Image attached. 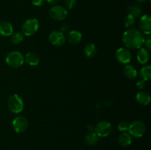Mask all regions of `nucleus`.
Here are the masks:
<instances>
[{
    "label": "nucleus",
    "mask_w": 151,
    "mask_h": 150,
    "mask_svg": "<svg viewBox=\"0 0 151 150\" xmlns=\"http://www.w3.org/2000/svg\"><path fill=\"white\" fill-rule=\"evenodd\" d=\"M24 61L29 66H35L39 63V57L34 52H28L27 53L25 57H24Z\"/></svg>",
    "instance_id": "f3484780"
},
{
    "label": "nucleus",
    "mask_w": 151,
    "mask_h": 150,
    "mask_svg": "<svg viewBox=\"0 0 151 150\" xmlns=\"http://www.w3.org/2000/svg\"><path fill=\"white\" fill-rule=\"evenodd\" d=\"M45 1H47V2L51 4H56L60 2V0H45Z\"/></svg>",
    "instance_id": "7c9ffc66"
},
{
    "label": "nucleus",
    "mask_w": 151,
    "mask_h": 150,
    "mask_svg": "<svg viewBox=\"0 0 151 150\" xmlns=\"http://www.w3.org/2000/svg\"><path fill=\"white\" fill-rule=\"evenodd\" d=\"M49 41L53 46H60L63 45L66 41V38L63 32L60 31L55 30L52 31L49 35Z\"/></svg>",
    "instance_id": "9d476101"
},
{
    "label": "nucleus",
    "mask_w": 151,
    "mask_h": 150,
    "mask_svg": "<svg viewBox=\"0 0 151 150\" xmlns=\"http://www.w3.org/2000/svg\"><path fill=\"white\" fill-rule=\"evenodd\" d=\"M140 77L145 81H148L151 77V67L149 65L142 68L140 71Z\"/></svg>",
    "instance_id": "4be33fe9"
},
{
    "label": "nucleus",
    "mask_w": 151,
    "mask_h": 150,
    "mask_svg": "<svg viewBox=\"0 0 151 150\" xmlns=\"http://www.w3.org/2000/svg\"><path fill=\"white\" fill-rule=\"evenodd\" d=\"M140 31L145 35H150L151 33V16L150 15H144L140 17L139 22Z\"/></svg>",
    "instance_id": "9b49d317"
},
{
    "label": "nucleus",
    "mask_w": 151,
    "mask_h": 150,
    "mask_svg": "<svg viewBox=\"0 0 151 150\" xmlns=\"http://www.w3.org/2000/svg\"><path fill=\"white\" fill-rule=\"evenodd\" d=\"M128 14L132 16L133 17L137 19L142 16V10L140 7L137 5H131L128 8Z\"/></svg>",
    "instance_id": "412c9836"
},
{
    "label": "nucleus",
    "mask_w": 151,
    "mask_h": 150,
    "mask_svg": "<svg viewBox=\"0 0 151 150\" xmlns=\"http://www.w3.org/2000/svg\"><path fill=\"white\" fill-rule=\"evenodd\" d=\"M128 131L130 135H133L135 138H140L145 132V125L140 120L134 121L129 125Z\"/></svg>",
    "instance_id": "0eeeda50"
},
{
    "label": "nucleus",
    "mask_w": 151,
    "mask_h": 150,
    "mask_svg": "<svg viewBox=\"0 0 151 150\" xmlns=\"http://www.w3.org/2000/svg\"><path fill=\"white\" fill-rule=\"evenodd\" d=\"M137 101L142 105H147L150 102L151 97L150 94L147 91H139L136 96Z\"/></svg>",
    "instance_id": "4468645a"
},
{
    "label": "nucleus",
    "mask_w": 151,
    "mask_h": 150,
    "mask_svg": "<svg viewBox=\"0 0 151 150\" xmlns=\"http://www.w3.org/2000/svg\"><path fill=\"white\" fill-rule=\"evenodd\" d=\"M137 86L139 89H143L145 87V81L143 80V79L138 81L137 83Z\"/></svg>",
    "instance_id": "cd10ccee"
},
{
    "label": "nucleus",
    "mask_w": 151,
    "mask_h": 150,
    "mask_svg": "<svg viewBox=\"0 0 151 150\" xmlns=\"http://www.w3.org/2000/svg\"><path fill=\"white\" fill-rule=\"evenodd\" d=\"M49 14L51 19L55 21H63L66 18L68 11L66 8L60 5H55L50 9Z\"/></svg>",
    "instance_id": "39448f33"
},
{
    "label": "nucleus",
    "mask_w": 151,
    "mask_h": 150,
    "mask_svg": "<svg viewBox=\"0 0 151 150\" xmlns=\"http://www.w3.org/2000/svg\"><path fill=\"white\" fill-rule=\"evenodd\" d=\"M7 107L13 113H19L24 109V101L18 94L10 96L7 100Z\"/></svg>",
    "instance_id": "7ed1b4c3"
},
{
    "label": "nucleus",
    "mask_w": 151,
    "mask_h": 150,
    "mask_svg": "<svg viewBox=\"0 0 151 150\" xmlns=\"http://www.w3.org/2000/svg\"><path fill=\"white\" fill-rule=\"evenodd\" d=\"M39 23L36 19H29L22 25V32L27 36H31L38 31Z\"/></svg>",
    "instance_id": "20e7f679"
},
{
    "label": "nucleus",
    "mask_w": 151,
    "mask_h": 150,
    "mask_svg": "<svg viewBox=\"0 0 151 150\" xmlns=\"http://www.w3.org/2000/svg\"><path fill=\"white\" fill-rule=\"evenodd\" d=\"M116 58L118 62L122 64H127L131 61L132 54L128 48H119L116 51Z\"/></svg>",
    "instance_id": "1a4fd4ad"
},
{
    "label": "nucleus",
    "mask_w": 151,
    "mask_h": 150,
    "mask_svg": "<svg viewBox=\"0 0 151 150\" xmlns=\"http://www.w3.org/2000/svg\"><path fill=\"white\" fill-rule=\"evenodd\" d=\"M112 129V125L110 122L107 121H101L96 125L94 132L98 135V137L104 138L111 133Z\"/></svg>",
    "instance_id": "423d86ee"
},
{
    "label": "nucleus",
    "mask_w": 151,
    "mask_h": 150,
    "mask_svg": "<svg viewBox=\"0 0 151 150\" xmlns=\"http://www.w3.org/2000/svg\"><path fill=\"white\" fill-rule=\"evenodd\" d=\"M136 1H139V2H144V1H147V0H136Z\"/></svg>",
    "instance_id": "2f4dec72"
},
{
    "label": "nucleus",
    "mask_w": 151,
    "mask_h": 150,
    "mask_svg": "<svg viewBox=\"0 0 151 150\" xmlns=\"http://www.w3.org/2000/svg\"><path fill=\"white\" fill-rule=\"evenodd\" d=\"M60 29H61V31H60V32H66V31H68V29H69V25L66 24H63V25H61V28H60Z\"/></svg>",
    "instance_id": "c756f323"
},
{
    "label": "nucleus",
    "mask_w": 151,
    "mask_h": 150,
    "mask_svg": "<svg viewBox=\"0 0 151 150\" xmlns=\"http://www.w3.org/2000/svg\"><path fill=\"white\" fill-rule=\"evenodd\" d=\"M123 74L125 77L130 79H134L137 76V71L135 68L131 65H126L123 69Z\"/></svg>",
    "instance_id": "a211bd4d"
},
{
    "label": "nucleus",
    "mask_w": 151,
    "mask_h": 150,
    "mask_svg": "<svg viewBox=\"0 0 151 150\" xmlns=\"http://www.w3.org/2000/svg\"><path fill=\"white\" fill-rule=\"evenodd\" d=\"M85 142L88 146H94L98 142V135L95 132H90L85 137Z\"/></svg>",
    "instance_id": "aec40b11"
},
{
    "label": "nucleus",
    "mask_w": 151,
    "mask_h": 150,
    "mask_svg": "<svg viewBox=\"0 0 151 150\" xmlns=\"http://www.w3.org/2000/svg\"><path fill=\"white\" fill-rule=\"evenodd\" d=\"M145 37L140 30L137 29H128L124 32L122 41L126 48L128 49H140L145 44Z\"/></svg>",
    "instance_id": "f257e3e1"
},
{
    "label": "nucleus",
    "mask_w": 151,
    "mask_h": 150,
    "mask_svg": "<svg viewBox=\"0 0 151 150\" xmlns=\"http://www.w3.org/2000/svg\"><path fill=\"white\" fill-rule=\"evenodd\" d=\"M77 3V0H64V4L69 10L73 8Z\"/></svg>",
    "instance_id": "a878e982"
},
{
    "label": "nucleus",
    "mask_w": 151,
    "mask_h": 150,
    "mask_svg": "<svg viewBox=\"0 0 151 150\" xmlns=\"http://www.w3.org/2000/svg\"><path fill=\"white\" fill-rule=\"evenodd\" d=\"M67 41L72 45H77L82 41V34L79 31L72 30L67 35Z\"/></svg>",
    "instance_id": "ddd939ff"
},
{
    "label": "nucleus",
    "mask_w": 151,
    "mask_h": 150,
    "mask_svg": "<svg viewBox=\"0 0 151 150\" xmlns=\"http://www.w3.org/2000/svg\"><path fill=\"white\" fill-rule=\"evenodd\" d=\"M28 121L25 117L22 116H17L13 119L12 122V128L13 130L18 133L23 132L27 129Z\"/></svg>",
    "instance_id": "6e6552de"
},
{
    "label": "nucleus",
    "mask_w": 151,
    "mask_h": 150,
    "mask_svg": "<svg viewBox=\"0 0 151 150\" xmlns=\"http://www.w3.org/2000/svg\"><path fill=\"white\" fill-rule=\"evenodd\" d=\"M145 44L146 47H147V50L151 49V37L150 35H148V36L145 38Z\"/></svg>",
    "instance_id": "bb28decb"
},
{
    "label": "nucleus",
    "mask_w": 151,
    "mask_h": 150,
    "mask_svg": "<svg viewBox=\"0 0 151 150\" xmlns=\"http://www.w3.org/2000/svg\"><path fill=\"white\" fill-rule=\"evenodd\" d=\"M129 124L128 123L125 121H122L119 123L118 124V129L121 132H126L128 130V128H129Z\"/></svg>",
    "instance_id": "393cba45"
},
{
    "label": "nucleus",
    "mask_w": 151,
    "mask_h": 150,
    "mask_svg": "<svg viewBox=\"0 0 151 150\" xmlns=\"http://www.w3.org/2000/svg\"><path fill=\"white\" fill-rule=\"evenodd\" d=\"M45 0H32V4L35 6H41L44 3Z\"/></svg>",
    "instance_id": "c85d7f7f"
},
{
    "label": "nucleus",
    "mask_w": 151,
    "mask_h": 150,
    "mask_svg": "<svg viewBox=\"0 0 151 150\" xmlns=\"http://www.w3.org/2000/svg\"><path fill=\"white\" fill-rule=\"evenodd\" d=\"M137 60L141 64H146L150 59V52L149 50L145 48H140L137 52Z\"/></svg>",
    "instance_id": "2eb2a0df"
},
{
    "label": "nucleus",
    "mask_w": 151,
    "mask_h": 150,
    "mask_svg": "<svg viewBox=\"0 0 151 150\" xmlns=\"http://www.w3.org/2000/svg\"><path fill=\"white\" fill-rule=\"evenodd\" d=\"M131 141H132L131 136L128 132H122L118 137V143L122 147H127L131 145Z\"/></svg>",
    "instance_id": "dca6fc26"
},
{
    "label": "nucleus",
    "mask_w": 151,
    "mask_h": 150,
    "mask_svg": "<svg viewBox=\"0 0 151 150\" xmlns=\"http://www.w3.org/2000/svg\"><path fill=\"white\" fill-rule=\"evenodd\" d=\"M135 18L133 17L132 16L128 14V16L125 17V20H124V24H125V27H131L135 24Z\"/></svg>",
    "instance_id": "b1692460"
},
{
    "label": "nucleus",
    "mask_w": 151,
    "mask_h": 150,
    "mask_svg": "<svg viewBox=\"0 0 151 150\" xmlns=\"http://www.w3.org/2000/svg\"><path fill=\"white\" fill-rule=\"evenodd\" d=\"M13 33V27L11 23L7 21H0V35L4 37H8Z\"/></svg>",
    "instance_id": "f8f14e48"
},
{
    "label": "nucleus",
    "mask_w": 151,
    "mask_h": 150,
    "mask_svg": "<svg viewBox=\"0 0 151 150\" xmlns=\"http://www.w3.org/2000/svg\"><path fill=\"white\" fill-rule=\"evenodd\" d=\"M5 62L8 66L13 69L19 68L23 65L24 62V56L22 53L18 51H13L7 54L6 56Z\"/></svg>",
    "instance_id": "f03ea898"
},
{
    "label": "nucleus",
    "mask_w": 151,
    "mask_h": 150,
    "mask_svg": "<svg viewBox=\"0 0 151 150\" xmlns=\"http://www.w3.org/2000/svg\"><path fill=\"white\" fill-rule=\"evenodd\" d=\"M84 54L88 58H92L97 54V47L94 44H87L84 48Z\"/></svg>",
    "instance_id": "6ab92c4d"
},
{
    "label": "nucleus",
    "mask_w": 151,
    "mask_h": 150,
    "mask_svg": "<svg viewBox=\"0 0 151 150\" xmlns=\"http://www.w3.org/2000/svg\"><path fill=\"white\" fill-rule=\"evenodd\" d=\"M10 41H11L12 44H19L23 41L24 40V35L22 32H16L10 35Z\"/></svg>",
    "instance_id": "5701e85b"
}]
</instances>
